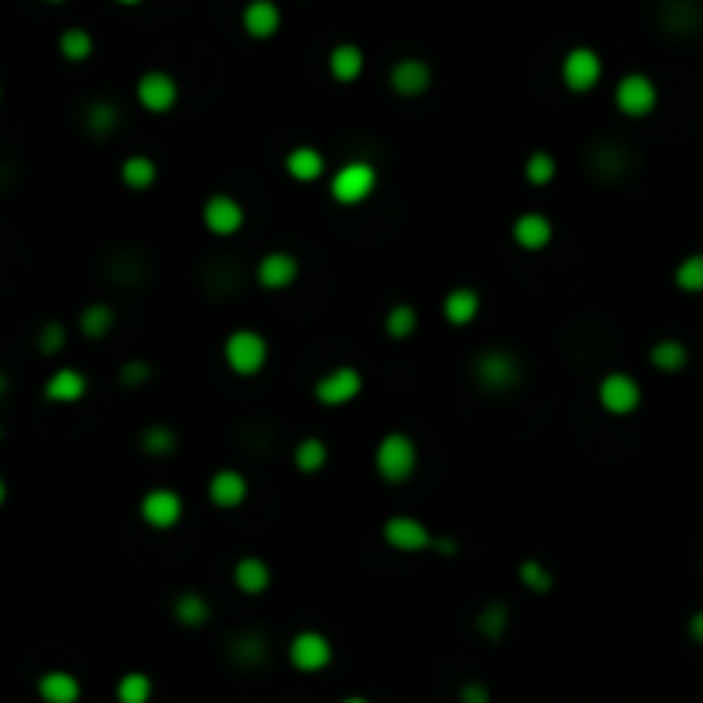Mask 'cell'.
Masks as SVG:
<instances>
[{
  "label": "cell",
  "instance_id": "6da1fadb",
  "mask_svg": "<svg viewBox=\"0 0 703 703\" xmlns=\"http://www.w3.org/2000/svg\"><path fill=\"white\" fill-rule=\"evenodd\" d=\"M374 467L385 477L388 484H402L409 481L419 467V450H415V439L405 433H388L374 450Z\"/></svg>",
  "mask_w": 703,
  "mask_h": 703
},
{
  "label": "cell",
  "instance_id": "7a4b0ae2",
  "mask_svg": "<svg viewBox=\"0 0 703 703\" xmlns=\"http://www.w3.org/2000/svg\"><path fill=\"white\" fill-rule=\"evenodd\" d=\"M223 357H227L230 371L241 374V378H251V374H258L268 361V343L254 330H237L223 343Z\"/></svg>",
  "mask_w": 703,
  "mask_h": 703
},
{
  "label": "cell",
  "instance_id": "3957f363",
  "mask_svg": "<svg viewBox=\"0 0 703 703\" xmlns=\"http://www.w3.org/2000/svg\"><path fill=\"white\" fill-rule=\"evenodd\" d=\"M522 378V364L508 350H484L474 361V381L487 391H508Z\"/></svg>",
  "mask_w": 703,
  "mask_h": 703
},
{
  "label": "cell",
  "instance_id": "277c9868",
  "mask_svg": "<svg viewBox=\"0 0 703 703\" xmlns=\"http://www.w3.org/2000/svg\"><path fill=\"white\" fill-rule=\"evenodd\" d=\"M374 186H378V169H374V165H367V162H347L330 179V193L343 206L364 203V199L374 193Z\"/></svg>",
  "mask_w": 703,
  "mask_h": 703
},
{
  "label": "cell",
  "instance_id": "5b68a950",
  "mask_svg": "<svg viewBox=\"0 0 703 703\" xmlns=\"http://www.w3.org/2000/svg\"><path fill=\"white\" fill-rule=\"evenodd\" d=\"M614 103H618V110L625 117H649L655 110V103H659V90H655V83L649 76L628 73L618 83V90H614Z\"/></svg>",
  "mask_w": 703,
  "mask_h": 703
},
{
  "label": "cell",
  "instance_id": "8992f818",
  "mask_svg": "<svg viewBox=\"0 0 703 703\" xmlns=\"http://www.w3.org/2000/svg\"><path fill=\"white\" fill-rule=\"evenodd\" d=\"M604 76V62L594 49H570L563 59V83L573 93H590Z\"/></svg>",
  "mask_w": 703,
  "mask_h": 703
},
{
  "label": "cell",
  "instance_id": "52a82bcc",
  "mask_svg": "<svg viewBox=\"0 0 703 703\" xmlns=\"http://www.w3.org/2000/svg\"><path fill=\"white\" fill-rule=\"evenodd\" d=\"M364 388V378L357 367H333L330 374L316 381V402L330 405V409H340V405L354 402Z\"/></svg>",
  "mask_w": 703,
  "mask_h": 703
},
{
  "label": "cell",
  "instance_id": "ba28073f",
  "mask_svg": "<svg viewBox=\"0 0 703 703\" xmlns=\"http://www.w3.org/2000/svg\"><path fill=\"white\" fill-rule=\"evenodd\" d=\"M330 659H333V645L319 631H302V635H295L289 642V662L295 669H302V673H319V669L330 666Z\"/></svg>",
  "mask_w": 703,
  "mask_h": 703
},
{
  "label": "cell",
  "instance_id": "9c48e42d",
  "mask_svg": "<svg viewBox=\"0 0 703 703\" xmlns=\"http://www.w3.org/2000/svg\"><path fill=\"white\" fill-rule=\"evenodd\" d=\"M385 542L398 553H422V549H433V532L412 515H395L385 522Z\"/></svg>",
  "mask_w": 703,
  "mask_h": 703
},
{
  "label": "cell",
  "instance_id": "30bf717a",
  "mask_svg": "<svg viewBox=\"0 0 703 703\" xmlns=\"http://www.w3.org/2000/svg\"><path fill=\"white\" fill-rule=\"evenodd\" d=\"M597 395H601V405L611 415H631L642 405V385H638L631 374H621V371L607 374Z\"/></svg>",
  "mask_w": 703,
  "mask_h": 703
},
{
  "label": "cell",
  "instance_id": "8fae6325",
  "mask_svg": "<svg viewBox=\"0 0 703 703\" xmlns=\"http://www.w3.org/2000/svg\"><path fill=\"white\" fill-rule=\"evenodd\" d=\"M175 100H179V86H175V79L169 73H162V69H151L138 79V103L151 114H165V110L175 107Z\"/></svg>",
  "mask_w": 703,
  "mask_h": 703
},
{
  "label": "cell",
  "instance_id": "7c38bea8",
  "mask_svg": "<svg viewBox=\"0 0 703 703\" xmlns=\"http://www.w3.org/2000/svg\"><path fill=\"white\" fill-rule=\"evenodd\" d=\"M141 518L151 525V529H172L182 518V498L169 487H155L141 498Z\"/></svg>",
  "mask_w": 703,
  "mask_h": 703
},
{
  "label": "cell",
  "instance_id": "4fadbf2b",
  "mask_svg": "<svg viewBox=\"0 0 703 703\" xmlns=\"http://www.w3.org/2000/svg\"><path fill=\"white\" fill-rule=\"evenodd\" d=\"M203 223L213 230L217 237H230V234H237V230L244 227V206L237 203L234 196H210L206 199V206H203Z\"/></svg>",
  "mask_w": 703,
  "mask_h": 703
},
{
  "label": "cell",
  "instance_id": "5bb4252c",
  "mask_svg": "<svg viewBox=\"0 0 703 703\" xmlns=\"http://www.w3.org/2000/svg\"><path fill=\"white\" fill-rule=\"evenodd\" d=\"M388 83L398 97H419V93H426L429 83H433V69H429L422 59H402L391 66Z\"/></svg>",
  "mask_w": 703,
  "mask_h": 703
},
{
  "label": "cell",
  "instance_id": "9a60e30c",
  "mask_svg": "<svg viewBox=\"0 0 703 703\" xmlns=\"http://www.w3.org/2000/svg\"><path fill=\"white\" fill-rule=\"evenodd\" d=\"M299 278V261L285 251H271L258 261V282L265 289H289V285Z\"/></svg>",
  "mask_w": 703,
  "mask_h": 703
},
{
  "label": "cell",
  "instance_id": "2e32d148",
  "mask_svg": "<svg viewBox=\"0 0 703 703\" xmlns=\"http://www.w3.org/2000/svg\"><path fill=\"white\" fill-rule=\"evenodd\" d=\"M511 237L525 251H542V247H549V241H553V223H549V217H542V213H522L515 220V227H511Z\"/></svg>",
  "mask_w": 703,
  "mask_h": 703
},
{
  "label": "cell",
  "instance_id": "e0dca14e",
  "mask_svg": "<svg viewBox=\"0 0 703 703\" xmlns=\"http://www.w3.org/2000/svg\"><path fill=\"white\" fill-rule=\"evenodd\" d=\"M86 374L76 371V367H59L49 381H45V398L49 402H59V405H73L79 398L86 395Z\"/></svg>",
  "mask_w": 703,
  "mask_h": 703
},
{
  "label": "cell",
  "instance_id": "ac0fdd59",
  "mask_svg": "<svg viewBox=\"0 0 703 703\" xmlns=\"http://www.w3.org/2000/svg\"><path fill=\"white\" fill-rule=\"evenodd\" d=\"M282 28V11L275 0H251L244 7V31L251 38H271Z\"/></svg>",
  "mask_w": 703,
  "mask_h": 703
},
{
  "label": "cell",
  "instance_id": "d6986e66",
  "mask_svg": "<svg viewBox=\"0 0 703 703\" xmlns=\"http://www.w3.org/2000/svg\"><path fill=\"white\" fill-rule=\"evenodd\" d=\"M38 697L45 703H76L83 697V686H79V679L73 673H66V669H52V673H45L38 679Z\"/></svg>",
  "mask_w": 703,
  "mask_h": 703
},
{
  "label": "cell",
  "instance_id": "ffe728a7",
  "mask_svg": "<svg viewBox=\"0 0 703 703\" xmlns=\"http://www.w3.org/2000/svg\"><path fill=\"white\" fill-rule=\"evenodd\" d=\"M247 498V477L237 470H220L210 477V501L217 508H237Z\"/></svg>",
  "mask_w": 703,
  "mask_h": 703
},
{
  "label": "cell",
  "instance_id": "44dd1931",
  "mask_svg": "<svg viewBox=\"0 0 703 703\" xmlns=\"http://www.w3.org/2000/svg\"><path fill=\"white\" fill-rule=\"evenodd\" d=\"M234 583L244 590V594H265L268 583H271L268 563H265V559H258V556L237 559V566H234Z\"/></svg>",
  "mask_w": 703,
  "mask_h": 703
},
{
  "label": "cell",
  "instance_id": "7402d4cb",
  "mask_svg": "<svg viewBox=\"0 0 703 703\" xmlns=\"http://www.w3.org/2000/svg\"><path fill=\"white\" fill-rule=\"evenodd\" d=\"M83 124H86V131H90L93 138H107V134H114L117 124H121V110H117L114 100H97V103L86 107Z\"/></svg>",
  "mask_w": 703,
  "mask_h": 703
},
{
  "label": "cell",
  "instance_id": "603a6c76",
  "mask_svg": "<svg viewBox=\"0 0 703 703\" xmlns=\"http://www.w3.org/2000/svg\"><path fill=\"white\" fill-rule=\"evenodd\" d=\"M481 313V295L474 289H453L443 302V316L450 319L453 326H467L470 319Z\"/></svg>",
  "mask_w": 703,
  "mask_h": 703
},
{
  "label": "cell",
  "instance_id": "cb8c5ba5",
  "mask_svg": "<svg viewBox=\"0 0 703 703\" xmlns=\"http://www.w3.org/2000/svg\"><path fill=\"white\" fill-rule=\"evenodd\" d=\"M330 73L333 79H340V83H354V79L364 73V52L350 42L337 45V49L330 52Z\"/></svg>",
  "mask_w": 703,
  "mask_h": 703
},
{
  "label": "cell",
  "instance_id": "d4e9b609",
  "mask_svg": "<svg viewBox=\"0 0 703 703\" xmlns=\"http://www.w3.org/2000/svg\"><path fill=\"white\" fill-rule=\"evenodd\" d=\"M285 169H289L292 179L313 182V179H319V175H323L326 162H323V155H319L316 148L302 145V148H292V151H289V158H285Z\"/></svg>",
  "mask_w": 703,
  "mask_h": 703
},
{
  "label": "cell",
  "instance_id": "484cf974",
  "mask_svg": "<svg viewBox=\"0 0 703 703\" xmlns=\"http://www.w3.org/2000/svg\"><path fill=\"white\" fill-rule=\"evenodd\" d=\"M121 179H124L127 189H134V193H145V189L155 186L158 169H155V162H151L148 155H131L124 162V169H121Z\"/></svg>",
  "mask_w": 703,
  "mask_h": 703
},
{
  "label": "cell",
  "instance_id": "4316f807",
  "mask_svg": "<svg viewBox=\"0 0 703 703\" xmlns=\"http://www.w3.org/2000/svg\"><path fill=\"white\" fill-rule=\"evenodd\" d=\"M110 326H114V309H110L107 302H93V306H86L83 313H79V330L90 340L107 337Z\"/></svg>",
  "mask_w": 703,
  "mask_h": 703
},
{
  "label": "cell",
  "instance_id": "83f0119b",
  "mask_svg": "<svg viewBox=\"0 0 703 703\" xmlns=\"http://www.w3.org/2000/svg\"><path fill=\"white\" fill-rule=\"evenodd\" d=\"M326 460H330V450H326L323 439L309 436V439H302V443L295 446V467H299L302 474H316V470H323Z\"/></svg>",
  "mask_w": 703,
  "mask_h": 703
},
{
  "label": "cell",
  "instance_id": "f1b7e54d",
  "mask_svg": "<svg viewBox=\"0 0 703 703\" xmlns=\"http://www.w3.org/2000/svg\"><path fill=\"white\" fill-rule=\"evenodd\" d=\"M59 52L69 62H86L93 55V35L86 28H69L59 38Z\"/></svg>",
  "mask_w": 703,
  "mask_h": 703
},
{
  "label": "cell",
  "instance_id": "f546056e",
  "mask_svg": "<svg viewBox=\"0 0 703 703\" xmlns=\"http://www.w3.org/2000/svg\"><path fill=\"white\" fill-rule=\"evenodd\" d=\"M175 618L186 628H203L206 621H210V604L199 594H182L179 601H175Z\"/></svg>",
  "mask_w": 703,
  "mask_h": 703
},
{
  "label": "cell",
  "instance_id": "4dcf8cb0",
  "mask_svg": "<svg viewBox=\"0 0 703 703\" xmlns=\"http://www.w3.org/2000/svg\"><path fill=\"white\" fill-rule=\"evenodd\" d=\"M649 357L659 371H669V374L679 371V367H686V361H690V354H686V347L679 340H659Z\"/></svg>",
  "mask_w": 703,
  "mask_h": 703
},
{
  "label": "cell",
  "instance_id": "1f68e13d",
  "mask_svg": "<svg viewBox=\"0 0 703 703\" xmlns=\"http://www.w3.org/2000/svg\"><path fill=\"white\" fill-rule=\"evenodd\" d=\"M230 655H234V662H241L244 669H254V666L265 662L268 645H265V638L261 635H241L234 645H230Z\"/></svg>",
  "mask_w": 703,
  "mask_h": 703
},
{
  "label": "cell",
  "instance_id": "d6a6232c",
  "mask_svg": "<svg viewBox=\"0 0 703 703\" xmlns=\"http://www.w3.org/2000/svg\"><path fill=\"white\" fill-rule=\"evenodd\" d=\"M415 326H419V316H415V309L412 306H391L388 309V319H385V330H388V337H395V340H405V337H412L415 333Z\"/></svg>",
  "mask_w": 703,
  "mask_h": 703
},
{
  "label": "cell",
  "instance_id": "836d02e7",
  "mask_svg": "<svg viewBox=\"0 0 703 703\" xmlns=\"http://www.w3.org/2000/svg\"><path fill=\"white\" fill-rule=\"evenodd\" d=\"M676 285L683 292L700 295L703 292V254H690V258L679 261L676 268Z\"/></svg>",
  "mask_w": 703,
  "mask_h": 703
},
{
  "label": "cell",
  "instance_id": "e575fe53",
  "mask_svg": "<svg viewBox=\"0 0 703 703\" xmlns=\"http://www.w3.org/2000/svg\"><path fill=\"white\" fill-rule=\"evenodd\" d=\"M117 700L121 703H148L151 700V679L145 673H127L117 683Z\"/></svg>",
  "mask_w": 703,
  "mask_h": 703
},
{
  "label": "cell",
  "instance_id": "d590c367",
  "mask_svg": "<svg viewBox=\"0 0 703 703\" xmlns=\"http://www.w3.org/2000/svg\"><path fill=\"white\" fill-rule=\"evenodd\" d=\"M477 628H481L484 638H491V642H498L501 635H505L508 628V607L505 604H491L481 611V618H477Z\"/></svg>",
  "mask_w": 703,
  "mask_h": 703
},
{
  "label": "cell",
  "instance_id": "8d00e7d4",
  "mask_svg": "<svg viewBox=\"0 0 703 703\" xmlns=\"http://www.w3.org/2000/svg\"><path fill=\"white\" fill-rule=\"evenodd\" d=\"M175 443H179V439H175L169 426H148L145 436H141V446H145V453H151V457H165V453H172Z\"/></svg>",
  "mask_w": 703,
  "mask_h": 703
},
{
  "label": "cell",
  "instance_id": "74e56055",
  "mask_svg": "<svg viewBox=\"0 0 703 703\" xmlns=\"http://www.w3.org/2000/svg\"><path fill=\"white\" fill-rule=\"evenodd\" d=\"M553 175H556V158L549 151H535L529 162H525V179L532 186H546V182H553Z\"/></svg>",
  "mask_w": 703,
  "mask_h": 703
},
{
  "label": "cell",
  "instance_id": "f35d334b",
  "mask_svg": "<svg viewBox=\"0 0 703 703\" xmlns=\"http://www.w3.org/2000/svg\"><path fill=\"white\" fill-rule=\"evenodd\" d=\"M518 580H522L525 587L532 590V594H546V590L553 587V577H549V570L542 563H535V559H525V563L518 566Z\"/></svg>",
  "mask_w": 703,
  "mask_h": 703
},
{
  "label": "cell",
  "instance_id": "ab89813d",
  "mask_svg": "<svg viewBox=\"0 0 703 703\" xmlns=\"http://www.w3.org/2000/svg\"><path fill=\"white\" fill-rule=\"evenodd\" d=\"M66 347V326L62 323H45L42 333H38V350L42 354H59V350Z\"/></svg>",
  "mask_w": 703,
  "mask_h": 703
},
{
  "label": "cell",
  "instance_id": "60d3db41",
  "mask_svg": "<svg viewBox=\"0 0 703 703\" xmlns=\"http://www.w3.org/2000/svg\"><path fill=\"white\" fill-rule=\"evenodd\" d=\"M148 374H151V367H148V364H141V361H134V364H124V367H121V381H124V385H145Z\"/></svg>",
  "mask_w": 703,
  "mask_h": 703
},
{
  "label": "cell",
  "instance_id": "b9f144b4",
  "mask_svg": "<svg viewBox=\"0 0 703 703\" xmlns=\"http://www.w3.org/2000/svg\"><path fill=\"white\" fill-rule=\"evenodd\" d=\"M460 703H491V693H487L484 683H463Z\"/></svg>",
  "mask_w": 703,
  "mask_h": 703
},
{
  "label": "cell",
  "instance_id": "7bdbcfd3",
  "mask_svg": "<svg viewBox=\"0 0 703 703\" xmlns=\"http://www.w3.org/2000/svg\"><path fill=\"white\" fill-rule=\"evenodd\" d=\"M686 628H690V638H693V642H697V645H703V611H697V614H693V618H690V625H686Z\"/></svg>",
  "mask_w": 703,
  "mask_h": 703
},
{
  "label": "cell",
  "instance_id": "ee69618b",
  "mask_svg": "<svg viewBox=\"0 0 703 703\" xmlns=\"http://www.w3.org/2000/svg\"><path fill=\"white\" fill-rule=\"evenodd\" d=\"M4 501H7V481L0 477V505H4Z\"/></svg>",
  "mask_w": 703,
  "mask_h": 703
},
{
  "label": "cell",
  "instance_id": "f6af8a7d",
  "mask_svg": "<svg viewBox=\"0 0 703 703\" xmlns=\"http://www.w3.org/2000/svg\"><path fill=\"white\" fill-rule=\"evenodd\" d=\"M4 395H7V374L0 371V398H4Z\"/></svg>",
  "mask_w": 703,
  "mask_h": 703
},
{
  "label": "cell",
  "instance_id": "bcb514c9",
  "mask_svg": "<svg viewBox=\"0 0 703 703\" xmlns=\"http://www.w3.org/2000/svg\"><path fill=\"white\" fill-rule=\"evenodd\" d=\"M117 4H124V7H134V4H141V0H117Z\"/></svg>",
  "mask_w": 703,
  "mask_h": 703
},
{
  "label": "cell",
  "instance_id": "7dc6e473",
  "mask_svg": "<svg viewBox=\"0 0 703 703\" xmlns=\"http://www.w3.org/2000/svg\"><path fill=\"white\" fill-rule=\"evenodd\" d=\"M343 703H367V700H364V697H347Z\"/></svg>",
  "mask_w": 703,
  "mask_h": 703
},
{
  "label": "cell",
  "instance_id": "c3c4849f",
  "mask_svg": "<svg viewBox=\"0 0 703 703\" xmlns=\"http://www.w3.org/2000/svg\"><path fill=\"white\" fill-rule=\"evenodd\" d=\"M45 4H62V0H45Z\"/></svg>",
  "mask_w": 703,
  "mask_h": 703
},
{
  "label": "cell",
  "instance_id": "681fc988",
  "mask_svg": "<svg viewBox=\"0 0 703 703\" xmlns=\"http://www.w3.org/2000/svg\"><path fill=\"white\" fill-rule=\"evenodd\" d=\"M0 433H4V429H0Z\"/></svg>",
  "mask_w": 703,
  "mask_h": 703
}]
</instances>
